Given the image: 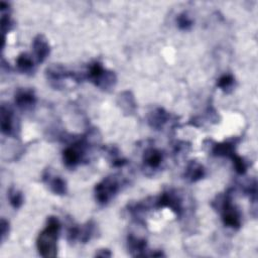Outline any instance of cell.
Segmentation results:
<instances>
[{"instance_id":"cell-15","label":"cell","mask_w":258,"mask_h":258,"mask_svg":"<svg viewBox=\"0 0 258 258\" xmlns=\"http://www.w3.org/2000/svg\"><path fill=\"white\" fill-rule=\"evenodd\" d=\"M142 160L146 168L155 170L160 167L163 161V153L157 148L149 147L144 151Z\"/></svg>"},{"instance_id":"cell-16","label":"cell","mask_w":258,"mask_h":258,"mask_svg":"<svg viewBox=\"0 0 258 258\" xmlns=\"http://www.w3.org/2000/svg\"><path fill=\"white\" fill-rule=\"evenodd\" d=\"M147 242L144 238L136 237L134 234L130 233L127 236V249L129 253L134 256H146Z\"/></svg>"},{"instance_id":"cell-14","label":"cell","mask_w":258,"mask_h":258,"mask_svg":"<svg viewBox=\"0 0 258 258\" xmlns=\"http://www.w3.org/2000/svg\"><path fill=\"white\" fill-rule=\"evenodd\" d=\"M42 180L48 185L49 189L57 196H64L68 192V185L64 179L60 176H52L48 170H45L42 174Z\"/></svg>"},{"instance_id":"cell-1","label":"cell","mask_w":258,"mask_h":258,"mask_svg":"<svg viewBox=\"0 0 258 258\" xmlns=\"http://www.w3.org/2000/svg\"><path fill=\"white\" fill-rule=\"evenodd\" d=\"M60 228V222L56 217L50 216L46 219L45 228L38 234L36 239V248L40 256L45 258L56 256Z\"/></svg>"},{"instance_id":"cell-20","label":"cell","mask_w":258,"mask_h":258,"mask_svg":"<svg viewBox=\"0 0 258 258\" xmlns=\"http://www.w3.org/2000/svg\"><path fill=\"white\" fill-rule=\"evenodd\" d=\"M96 233V224L93 220L88 221L83 227H81L79 241L83 244L88 243Z\"/></svg>"},{"instance_id":"cell-6","label":"cell","mask_w":258,"mask_h":258,"mask_svg":"<svg viewBox=\"0 0 258 258\" xmlns=\"http://www.w3.org/2000/svg\"><path fill=\"white\" fill-rule=\"evenodd\" d=\"M45 77L49 84L55 89H60L62 82L67 79H72L75 82H82L85 80L84 74L68 71L63 66L58 63H52L47 67L45 70Z\"/></svg>"},{"instance_id":"cell-23","label":"cell","mask_w":258,"mask_h":258,"mask_svg":"<svg viewBox=\"0 0 258 258\" xmlns=\"http://www.w3.org/2000/svg\"><path fill=\"white\" fill-rule=\"evenodd\" d=\"M231 160L233 162V165L235 167V170L238 174H245L246 171H247V167H248V164L247 162L245 161V159L238 155L237 153H235L232 157H231Z\"/></svg>"},{"instance_id":"cell-10","label":"cell","mask_w":258,"mask_h":258,"mask_svg":"<svg viewBox=\"0 0 258 258\" xmlns=\"http://www.w3.org/2000/svg\"><path fill=\"white\" fill-rule=\"evenodd\" d=\"M33 56L37 63L43 62L50 53V45L42 34H37L32 41Z\"/></svg>"},{"instance_id":"cell-26","label":"cell","mask_w":258,"mask_h":258,"mask_svg":"<svg viewBox=\"0 0 258 258\" xmlns=\"http://www.w3.org/2000/svg\"><path fill=\"white\" fill-rule=\"evenodd\" d=\"M95 256H97V257H111L112 253L108 249H99L95 253Z\"/></svg>"},{"instance_id":"cell-19","label":"cell","mask_w":258,"mask_h":258,"mask_svg":"<svg viewBox=\"0 0 258 258\" xmlns=\"http://www.w3.org/2000/svg\"><path fill=\"white\" fill-rule=\"evenodd\" d=\"M235 84V78L231 74H224L217 80V87L226 94H229L234 90Z\"/></svg>"},{"instance_id":"cell-17","label":"cell","mask_w":258,"mask_h":258,"mask_svg":"<svg viewBox=\"0 0 258 258\" xmlns=\"http://www.w3.org/2000/svg\"><path fill=\"white\" fill-rule=\"evenodd\" d=\"M205 175H206L205 167L197 160H190L187 163L184 174H183L184 178L189 182H197L203 179Z\"/></svg>"},{"instance_id":"cell-4","label":"cell","mask_w":258,"mask_h":258,"mask_svg":"<svg viewBox=\"0 0 258 258\" xmlns=\"http://www.w3.org/2000/svg\"><path fill=\"white\" fill-rule=\"evenodd\" d=\"M89 137L88 135H84L73 144L67 146L62 150V160L63 164L68 168H75L82 161L85 160L86 151L89 147Z\"/></svg>"},{"instance_id":"cell-24","label":"cell","mask_w":258,"mask_h":258,"mask_svg":"<svg viewBox=\"0 0 258 258\" xmlns=\"http://www.w3.org/2000/svg\"><path fill=\"white\" fill-rule=\"evenodd\" d=\"M80 232H81V227H79L74 222L69 223L68 228H67V239H68V241L70 243H75L76 241H79Z\"/></svg>"},{"instance_id":"cell-8","label":"cell","mask_w":258,"mask_h":258,"mask_svg":"<svg viewBox=\"0 0 258 258\" xmlns=\"http://www.w3.org/2000/svg\"><path fill=\"white\" fill-rule=\"evenodd\" d=\"M0 123H1V132L6 136H13L16 134V122L13 109L8 104L1 105L0 113Z\"/></svg>"},{"instance_id":"cell-11","label":"cell","mask_w":258,"mask_h":258,"mask_svg":"<svg viewBox=\"0 0 258 258\" xmlns=\"http://www.w3.org/2000/svg\"><path fill=\"white\" fill-rule=\"evenodd\" d=\"M117 105L126 116H132L137 110V104L133 93L129 90L119 93L117 97Z\"/></svg>"},{"instance_id":"cell-9","label":"cell","mask_w":258,"mask_h":258,"mask_svg":"<svg viewBox=\"0 0 258 258\" xmlns=\"http://www.w3.org/2000/svg\"><path fill=\"white\" fill-rule=\"evenodd\" d=\"M36 96L34 91L26 88H19L14 95L15 105L22 111H28L35 107Z\"/></svg>"},{"instance_id":"cell-21","label":"cell","mask_w":258,"mask_h":258,"mask_svg":"<svg viewBox=\"0 0 258 258\" xmlns=\"http://www.w3.org/2000/svg\"><path fill=\"white\" fill-rule=\"evenodd\" d=\"M7 197H8L10 205L14 209H19L22 207V205L24 203V197H23V194L19 189L15 188L14 186H11L7 191Z\"/></svg>"},{"instance_id":"cell-12","label":"cell","mask_w":258,"mask_h":258,"mask_svg":"<svg viewBox=\"0 0 258 258\" xmlns=\"http://www.w3.org/2000/svg\"><path fill=\"white\" fill-rule=\"evenodd\" d=\"M169 121L170 114L160 107L151 111L147 116V123L154 130H162Z\"/></svg>"},{"instance_id":"cell-5","label":"cell","mask_w":258,"mask_h":258,"mask_svg":"<svg viewBox=\"0 0 258 258\" xmlns=\"http://www.w3.org/2000/svg\"><path fill=\"white\" fill-rule=\"evenodd\" d=\"M121 179L116 175H110L103 178L95 185V199L100 205H107L121 189Z\"/></svg>"},{"instance_id":"cell-18","label":"cell","mask_w":258,"mask_h":258,"mask_svg":"<svg viewBox=\"0 0 258 258\" xmlns=\"http://www.w3.org/2000/svg\"><path fill=\"white\" fill-rule=\"evenodd\" d=\"M16 68L21 74L25 75H33L35 72V64L32 58V55L22 52L16 58Z\"/></svg>"},{"instance_id":"cell-13","label":"cell","mask_w":258,"mask_h":258,"mask_svg":"<svg viewBox=\"0 0 258 258\" xmlns=\"http://www.w3.org/2000/svg\"><path fill=\"white\" fill-rule=\"evenodd\" d=\"M238 138H231L220 143H215L212 147V154L218 157H231L236 153V145L238 144Z\"/></svg>"},{"instance_id":"cell-3","label":"cell","mask_w":258,"mask_h":258,"mask_svg":"<svg viewBox=\"0 0 258 258\" xmlns=\"http://www.w3.org/2000/svg\"><path fill=\"white\" fill-rule=\"evenodd\" d=\"M84 75L94 86L106 92L111 91L117 84L115 73L104 68L100 61L92 62Z\"/></svg>"},{"instance_id":"cell-7","label":"cell","mask_w":258,"mask_h":258,"mask_svg":"<svg viewBox=\"0 0 258 258\" xmlns=\"http://www.w3.org/2000/svg\"><path fill=\"white\" fill-rule=\"evenodd\" d=\"M155 208H168L177 217H181L183 213V205L180 196L173 189L163 191L157 199H155Z\"/></svg>"},{"instance_id":"cell-22","label":"cell","mask_w":258,"mask_h":258,"mask_svg":"<svg viewBox=\"0 0 258 258\" xmlns=\"http://www.w3.org/2000/svg\"><path fill=\"white\" fill-rule=\"evenodd\" d=\"M176 25L180 30H189L194 25V19L186 11H183L177 15Z\"/></svg>"},{"instance_id":"cell-25","label":"cell","mask_w":258,"mask_h":258,"mask_svg":"<svg viewBox=\"0 0 258 258\" xmlns=\"http://www.w3.org/2000/svg\"><path fill=\"white\" fill-rule=\"evenodd\" d=\"M0 229H1V242L4 243V241L6 240V238L8 237V234H9V231H10V225H9V222L2 218L1 219V222H0Z\"/></svg>"},{"instance_id":"cell-2","label":"cell","mask_w":258,"mask_h":258,"mask_svg":"<svg viewBox=\"0 0 258 258\" xmlns=\"http://www.w3.org/2000/svg\"><path fill=\"white\" fill-rule=\"evenodd\" d=\"M231 190L232 189H228L225 195L217 197V201L212 204H217V206L215 205L213 207L221 213L223 224L228 228L238 230L242 224L241 214L238 208L233 204Z\"/></svg>"}]
</instances>
